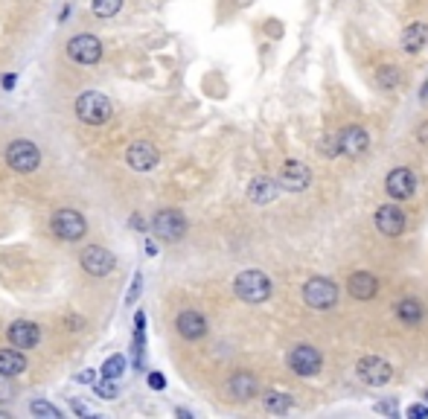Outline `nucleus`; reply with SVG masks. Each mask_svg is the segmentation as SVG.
Listing matches in <instances>:
<instances>
[{
  "mask_svg": "<svg viewBox=\"0 0 428 419\" xmlns=\"http://www.w3.org/2000/svg\"><path fill=\"white\" fill-rule=\"evenodd\" d=\"M15 396V387H12V376L0 373V402H9Z\"/></svg>",
  "mask_w": 428,
  "mask_h": 419,
  "instance_id": "7c9ffc66",
  "label": "nucleus"
},
{
  "mask_svg": "<svg viewBox=\"0 0 428 419\" xmlns=\"http://www.w3.org/2000/svg\"><path fill=\"white\" fill-rule=\"evenodd\" d=\"M417 140H420L422 146H428V122H425V126H420V129H417Z\"/></svg>",
  "mask_w": 428,
  "mask_h": 419,
  "instance_id": "c9c22d12",
  "label": "nucleus"
},
{
  "mask_svg": "<svg viewBox=\"0 0 428 419\" xmlns=\"http://www.w3.org/2000/svg\"><path fill=\"white\" fill-rule=\"evenodd\" d=\"M157 160H160V155H157V149L152 143H134V146H129V152H126V163L131 169H137V172L155 169Z\"/></svg>",
  "mask_w": 428,
  "mask_h": 419,
  "instance_id": "2eb2a0df",
  "label": "nucleus"
},
{
  "mask_svg": "<svg viewBox=\"0 0 428 419\" xmlns=\"http://www.w3.org/2000/svg\"><path fill=\"white\" fill-rule=\"evenodd\" d=\"M79 262H82V268L88 271L90 277H105V274H111L114 265H117L114 254L105 251L102 244H88V248L79 254Z\"/></svg>",
  "mask_w": 428,
  "mask_h": 419,
  "instance_id": "6e6552de",
  "label": "nucleus"
},
{
  "mask_svg": "<svg viewBox=\"0 0 428 419\" xmlns=\"http://www.w3.org/2000/svg\"><path fill=\"white\" fill-rule=\"evenodd\" d=\"M338 140H341V155L347 158H359L367 152L370 146V134L362 129V126H347L338 131Z\"/></svg>",
  "mask_w": 428,
  "mask_h": 419,
  "instance_id": "4468645a",
  "label": "nucleus"
},
{
  "mask_svg": "<svg viewBox=\"0 0 428 419\" xmlns=\"http://www.w3.org/2000/svg\"><path fill=\"white\" fill-rule=\"evenodd\" d=\"M425 399H428V393H425Z\"/></svg>",
  "mask_w": 428,
  "mask_h": 419,
  "instance_id": "37998d69",
  "label": "nucleus"
},
{
  "mask_svg": "<svg viewBox=\"0 0 428 419\" xmlns=\"http://www.w3.org/2000/svg\"><path fill=\"white\" fill-rule=\"evenodd\" d=\"M355 376L370 387H385L393 379V367L379 355H364L359 364H355Z\"/></svg>",
  "mask_w": 428,
  "mask_h": 419,
  "instance_id": "39448f33",
  "label": "nucleus"
},
{
  "mask_svg": "<svg viewBox=\"0 0 428 419\" xmlns=\"http://www.w3.org/2000/svg\"><path fill=\"white\" fill-rule=\"evenodd\" d=\"M67 15H70V6H64V9H61V12H59V20H61V23H64V18H67Z\"/></svg>",
  "mask_w": 428,
  "mask_h": 419,
  "instance_id": "79ce46f5",
  "label": "nucleus"
},
{
  "mask_svg": "<svg viewBox=\"0 0 428 419\" xmlns=\"http://www.w3.org/2000/svg\"><path fill=\"white\" fill-rule=\"evenodd\" d=\"M425 44H428V23L425 20H414L402 30V50H405L408 56L420 53Z\"/></svg>",
  "mask_w": 428,
  "mask_h": 419,
  "instance_id": "aec40b11",
  "label": "nucleus"
},
{
  "mask_svg": "<svg viewBox=\"0 0 428 419\" xmlns=\"http://www.w3.org/2000/svg\"><path fill=\"white\" fill-rule=\"evenodd\" d=\"M233 291L242 303L256 306V303H266L271 297V280H268V274H263V271L248 268V271H242V274H236Z\"/></svg>",
  "mask_w": 428,
  "mask_h": 419,
  "instance_id": "f257e3e1",
  "label": "nucleus"
},
{
  "mask_svg": "<svg viewBox=\"0 0 428 419\" xmlns=\"http://www.w3.org/2000/svg\"><path fill=\"white\" fill-rule=\"evenodd\" d=\"M175 326H178L181 338H186V341H198V338L207 335V320H204V314H201V312H193V309L181 312V314L175 317Z\"/></svg>",
  "mask_w": 428,
  "mask_h": 419,
  "instance_id": "dca6fc26",
  "label": "nucleus"
},
{
  "mask_svg": "<svg viewBox=\"0 0 428 419\" xmlns=\"http://www.w3.org/2000/svg\"><path fill=\"white\" fill-rule=\"evenodd\" d=\"M396 317L402 320V324L417 326L420 320H422V303H420V300H414V297L399 300V303H396Z\"/></svg>",
  "mask_w": 428,
  "mask_h": 419,
  "instance_id": "5701e85b",
  "label": "nucleus"
},
{
  "mask_svg": "<svg viewBox=\"0 0 428 419\" xmlns=\"http://www.w3.org/2000/svg\"><path fill=\"white\" fill-rule=\"evenodd\" d=\"M318 149H321L323 158H335V155H341V140H338V134H323Z\"/></svg>",
  "mask_w": 428,
  "mask_h": 419,
  "instance_id": "cd10ccee",
  "label": "nucleus"
},
{
  "mask_svg": "<svg viewBox=\"0 0 428 419\" xmlns=\"http://www.w3.org/2000/svg\"><path fill=\"white\" fill-rule=\"evenodd\" d=\"M146 254H149V256H155V254H157V248H155V242H152V239L146 242Z\"/></svg>",
  "mask_w": 428,
  "mask_h": 419,
  "instance_id": "ea45409f",
  "label": "nucleus"
},
{
  "mask_svg": "<svg viewBox=\"0 0 428 419\" xmlns=\"http://www.w3.org/2000/svg\"><path fill=\"white\" fill-rule=\"evenodd\" d=\"M277 192H280V187L271 181V178H254L251 181V187H248V199L254 201V204H268V201H274L277 199Z\"/></svg>",
  "mask_w": 428,
  "mask_h": 419,
  "instance_id": "412c9836",
  "label": "nucleus"
},
{
  "mask_svg": "<svg viewBox=\"0 0 428 419\" xmlns=\"http://www.w3.org/2000/svg\"><path fill=\"white\" fill-rule=\"evenodd\" d=\"M376 82H379V88L393 90V88L402 82V73H399V67L385 64V67H379V73H376Z\"/></svg>",
  "mask_w": 428,
  "mask_h": 419,
  "instance_id": "393cba45",
  "label": "nucleus"
},
{
  "mask_svg": "<svg viewBox=\"0 0 428 419\" xmlns=\"http://www.w3.org/2000/svg\"><path fill=\"white\" fill-rule=\"evenodd\" d=\"M30 413H32V416H47V419H61V411H59L56 405L41 402V399L30 402Z\"/></svg>",
  "mask_w": 428,
  "mask_h": 419,
  "instance_id": "bb28decb",
  "label": "nucleus"
},
{
  "mask_svg": "<svg viewBox=\"0 0 428 419\" xmlns=\"http://www.w3.org/2000/svg\"><path fill=\"white\" fill-rule=\"evenodd\" d=\"M385 192L391 195L393 201H405L417 192V175L408 166H396L391 175L385 178Z\"/></svg>",
  "mask_w": 428,
  "mask_h": 419,
  "instance_id": "1a4fd4ad",
  "label": "nucleus"
},
{
  "mask_svg": "<svg viewBox=\"0 0 428 419\" xmlns=\"http://www.w3.org/2000/svg\"><path fill=\"white\" fill-rule=\"evenodd\" d=\"M50 228H53V233L59 236V239H64V242H76V239H82L85 233H88V221H85V216L79 213V210H56L53 213V218H50Z\"/></svg>",
  "mask_w": 428,
  "mask_h": 419,
  "instance_id": "20e7f679",
  "label": "nucleus"
},
{
  "mask_svg": "<svg viewBox=\"0 0 428 419\" xmlns=\"http://www.w3.org/2000/svg\"><path fill=\"white\" fill-rule=\"evenodd\" d=\"M227 390H230V396H233V399L248 402V399H254L256 393H259V382H256V376H254V373H248V370H239V373H233V376H230Z\"/></svg>",
  "mask_w": 428,
  "mask_h": 419,
  "instance_id": "6ab92c4d",
  "label": "nucleus"
},
{
  "mask_svg": "<svg viewBox=\"0 0 428 419\" xmlns=\"http://www.w3.org/2000/svg\"><path fill=\"white\" fill-rule=\"evenodd\" d=\"M6 163L18 172H35L38 163H41V152H38V146L30 143V140H15L6 149Z\"/></svg>",
  "mask_w": 428,
  "mask_h": 419,
  "instance_id": "0eeeda50",
  "label": "nucleus"
},
{
  "mask_svg": "<svg viewBox=\"0 0 428 419\" xmlns=\"http://www.w3.org/2000/svg\"><path fill=\"white\" fill-rule=\"evenodd\" d=\"M408 416H414V419H428V405H411V408H408Z\"/></svg>",
  "mask_w": 428,
  "mask_h": 419,
  "instance_id": "473e14b6",
  "label": "nucleus"
},
{
  "mask_svg": "<svg viewBox=\"0 0 428 419\" xmlns=\"http://www.w3.org/2000/svg\"><path fill=\"white\" fill-rule=\"evenodd\" d=\"M140 288H143V277L137 274V277H134V283H131V288H129V294H126V303H134V300H137Z\"/></svg>",
  "mask_w": 428,
  "mask_h": 419,
  "instance_id": "2f4dec72",
  "label": "nucleus"
},
{
  "mask_svg": "<svg viewBox=\"0 0 428 419\" xmlns=\"http://www.w3.org/2000/svg\"><path fill=\"white\" fill-rule=\"evenodd\" d=\"M97 396L100 399H114L117 396V379H105L102 384H97Z\"/></svg>",
  "mask_w": 428,
  "mask_h": 419,
  "instance_id": "c756f323",
  "label": "nucleus"
},
{
  "mask_svg": "<svg viewBox=\"0 0 428 419\" xmlns=\"http://www.w3.org/2000/svg\"><path fill=\"white\" fill-rule=\"evenodd\" d=\"M129 225H131V228H137V230H143V218H140V216H131V218H129Z\"/></svg>",
  "mask_w": 428,
  "mask_h": 419,
  "instance_id": "4c0bfd02",
  "label": "nucleus"
},
{
  "mask_svg": "<svg viewBox=\"0 0 428 419\" xmlns=\"http://www.w3.org/2000/svg\"><path fill=\"white\" fill-rule=\"evenodd\" d=\"M4 88H6V90L15 88V76H12V73H9V76H4Z\"/></svg>",
  "mask_w": 428,
  "mask_h": 419,
  "instance_id": "58836bf2",
  "label": "nucleus"
},
{
  "mask_svg": "<svg viewBox=\"0 0 428 419\" xmlns=\"http://www.w3.org/2000/svg\"><path fill=\"white\" fill-rule=\"evenodd\" d=\"M123 370H126V358H123V355H111V358L105 361V367H102V376H105V379H120Z\"/></svg>",
  "mask_w": 428,
  "mask_h": 419,
  "instance_id": "c85d7f7f",
  "label": "nucleus"
},
{
  "mask_svg": "<svg viewBox=\"0 0 428 419\" xmlns=\"http://www.w3.org/2000/svg\"><path fill=\"white\" fill-rule=\"evenodd\" d=\"M263 405L271 413H289L292 405H295V399L289 396V393H283V390H268V393H263Z\"/></svg>",
  "mask_w": 428,
  "mask_h": 419,
  "instance_id": "b1692460",
  "label": "nucleus"
},
{
  "mask_svg": "<svg viewBox=\"0 0 428 419\" xmlns=\"http://www.w3.org/2000/svg\"><path fill=\"white\" fill-rule=\"evenodd\" d=\"M73 411H76L79 416H90V411H88V408H85L82 402H73Z\"/></svg>",
  "mask_w": 428,
  "mask_h": 419,
  "instance_id": "e433bc0d",
  "label": "nucleus"
},
{
  "mask_svg": "<svg viewBox=\"0 0 428 419\" xmlns=\"http://www.w3.org/2000/svg\"><path fill=\"white\" fill-rule=\"evenodd\" d=\"M67 56L79 61V64H97L102 59V44L97 35H76V38H70L67 44Z\"/></svg>",
  "mask_w": 428,
  "mask_h": 419,
  "instance_id": "9b49d317",
  "label": "nucleus"
},
{
  "mask_svg": "<svg viewBox=\"0 0 428 419\" xmlns=\"http://www.w3.org/2000/svg\"><path fill=\"white\" fill-rule=\"evenodd\" d=\"M76 382L79 384H93V382H97V373H93V370H85V373L76 376Z\"/></svg>",
  "mask_w": 428,
  "mask_h": 419,
  "instance_id": "f704fd0d",
  "label": "nucleus"
},
{
  "mask_svg": "<svg viewBox=\"0 0 428 419\" xmlns=\"http://www.w3.org/2000/svg\"><path fill=\"white\" fill-rule=\"evenodd\" d=\"M303 303L315 312H326L338 303V285L326 277H312L303 285Z\"/></svg>",
  "mask_w": 428,
  "mask_h": 419,
  "instance_id": "7ed1b4c3",
  "label": "nucleus"
},
{
  "mask_svg": "<svg viewBox=\"0 0 428 419\" xmlns=\"http://www.w3.org/2000/svg\"><path fill=\"white\" fill-rule=\"evenodd\" d=\"M114 114L111 108V100L105 93H97V90H85L79 93L76 100V117L82 122H88V126H102V122H108Z\"/></svg>",
  "mask_w": 428,
  "mask_h": 419,
  "instance_id": "f03ea898",
  "label": "nucleus"
},
{
  "mask_svg": "<svg viewBox=\"0 0 428 419\" xmlns=\"http://www.w3.org/2000/svg\"><path fill=\"white\" fill-rule=\"evenodd\" d=\"M347 291L352 300H373L379 291V280L367 271H355V274L347 280Z\"/></svg>",
  "mask_w": 428,
  "mask_h": 419,
  "instance_id": "a211bd4d",
  "label": "nucleus"
},
{
  "mask_svg": "<svg viewBox=\"0 0 428 419\" xmlns=\"http://www.w3.org/2000/svg\"><path fill=\"white\" fill-rule=\"evenodd\" d=\"M289 367H292V373H297L303 379L318 376L323 367V355L315 347H309V343H300V347H295L289 353Z\"/></svg>",
  "mask_w": 428,
  "mask_h": 419,
  "instance_id": "423d86ee",
  "label": "nucleus"
},
{
  "mask_svg": "<svg viewBox=\"0 0 428 419\" xmlns=\"http://www.w3.org/2000/svg\"><path fill=\"white\" fill-rule=\"evenodd\" d=\"M23 370H27V358H23V353L15 347V350H0V373L4 376H20Z\"/></svg>",
  "mask_w": 428,
  "mask_h": 419,
  "instance_id": "4be33fe9",
  "label": "nucleus"
},
{
  "mask_svg": "<svg viewBox=\"0 0 428 419\" xmlns=\"http://www.w3.org/2000/svg\"><path fill=\"white\" fill-rule=\"evenodd\" d=\"M309 184H312V172H309L306 163L300 160H285L280 169V187L289 192H303Z\"/></svg>",
  "mask_w": 428,
  "mask_h": 419,
  "instance_id": "ddd939ff",
  "label": "nucleus"
},
{
  "mask_svg": "<svg viewBox=\"0 0 428 419\" xmlns=\"http://www.w3.org/2000/svg\"><path fill=\"white\" fill-rule=\"evenodd\" d=\"M120 6H123V0H90L93 15H100V18L117 15V12H120Z\"/></svg>",
  "mask_w": 428,
  "mask_h": 419,
  "instance_id": "a878e982",
  "label": "nucleus"
},
{
  "mask_svg": "<svg viewBox=\"0 0 428 419\" xmlns=\"http://www.w3.org/2000/svg\"><path fill=\"white\" fill-rule=\"evenodd\" d=\"M373 221H376V228H379V233H385V236H402L405 233V213H402L396 204H382L376 210V216H373Z\"/></svg>",
  "mask_w": 428,
  "mask_h": 419,
  "instance_id": "f8f14e48",
  "label": "nucleus"
},
{
  "mask_svg": "<svg viewBox=\"0 0 428 419\" xmlns=\"http://www.w3.org/2000/svg\"><path fill=\"white\" fill-rule=\"evenodd\" d=\"M376 411H382V413H393V405H376Z\"/></svg>",
  "mask_w": 428,
  "mask_h": 419,
  "instance_id": "a19ab883",
  "label": "nucleus"
},
{
  "mask_svg": "<svg viewBox=\"0 0 428 419\" xmlns=\"http://www.w3.org/2000/svg\"><path fill=\"white\" fill-rule=\"evenodd\" d=\"M9 341L18 350H32L41 341V329L32 324V320H15V324L9 326Z\"/></svg>",
  "mask_w": 428,
  "mask_h": 419,
  "instance_id": "f3484780",
  "label": "nucleus"
},
{
  "mask_svg": "<svg viewBox=\"0 0 428 419\" xmlns=\"http://www.w3.org/2000/svg\"><path fill=\"white\" fill-rule=\"evenodd\" d=\"M152 230L157 233V239L178 242V239L186 233V218H184L178 210H160V213L152 218Z\"/></svg>",
  "mask_w": 428,
  "mask_h": 419,
  "instance_id": "9d476101",
  "label": "nucleus"
},
{
  "mask_svg": "<svg viewBox=\"0 0 428 419\" xmlns=\"http://www.w3.org/2000/svg\"><path fill=\"white\" fill-rule=\"evenodd\" d=\"M149 387H155V390H163V387H166V379H163L160 373H149Z\"/></svg>",
  "mask_w": 428,
  "mask_h": 419,
  "instance_id": "72a5a7b5",
  "label": "nucleus"
}]
</instances>
